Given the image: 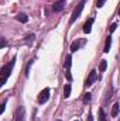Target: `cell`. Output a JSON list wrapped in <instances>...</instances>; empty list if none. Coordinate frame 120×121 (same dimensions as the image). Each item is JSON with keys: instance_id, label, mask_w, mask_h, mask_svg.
<instances>
[{"instance_id": "cell-20", "label": "cell", "mask_w": 120, "mask_h": 121, "mask_svg": "<svg viewBox=\"0 0 120 121\" xmlns=\"http://www.w3.org/2000/svg\"><path fill=\"white\" fill-rule=\"evenodd\" d=\"M6 82H7V78H0V87H1Z\"/></svg>"}, {"instance_id": "cell-24", "label": "cell", "mask_w": 120, "mask_h": 121, "mask_svg": "<svg viewBox=\"0 0 120 121\" xmlns=\"http://www.w3.org/2000/svg\"><path fill=\"white\" fill-rule=\"evenodd\" d=\"M75 121H76V120H75Z\"/></svg>"}, {"instance_id": "cell-3", "label": "cell", "mask_w": 120, "mask_h": 121, "mask_svg": "<svg viewBox=\"0 0 120 121\" xmlns=\"http://www.w3.org/2000/svg\"><path fill=\"white\" fill-rule=\"evenodd\" d=\"M14 121H26V110L23 106H20L16 111V117H14Z\"/></svg>"}, {"instance_id": "cell-18", "label": "cell", "mask_w": 120, "mask_h": 121, "mask_svg": "<svg viewBox=\"0 0 120 121\" xmlns=\"http://www.w3.org/2000/svg\"><path fill=\"white\" fill-rule=\"evenodd\" d=\"M105 3H106V0H96V6L97 7H102Z\"/></svg>"}, {"instance_id": "cell-16", "label": "cell", "mask_w": 120, "mask_h": 121, "mask_svg": "<svg viewBox=\"0 0 120 121\" xmlns=\"http://www.w3.org/2000/svg\"><path fill=\"white\" fill-rule=\"evenodd\" d=\"M83 101H85V103L90 101V93H89V91H88V93H85V96H83Z\"/></svg>"}, {"instance_id": "cell-4", "label": "cell", "mask_w": 120, "mask_h": 121, "mask_svg": "<svg viewBox=\"0 0 120 121\" xmlns=\"http://www.w3.org/2000/svg\"><path fill=\"white\" fill-rule=\"evenodd\" d=\"M48 99H50V89L45 87L44 90H41V93L38 94V101L40 103H45Z\"/></svg>"}, {"instance_id": "cell-19", "label": "cell", "mask_w": 120, "mask_h": 121, "mask_svg": "<svg viewBox=\"0 0 120 121\" xmlns=\"http://www.w3.org/2000/svg\"><path fill=\"white\" fill-rule=\"evenodd\" d=\"M32 41H34V35L31 34V35L27 37V42H28V44H32Z\"/></svg>"}, {"instance_id": "cell-5", "label": "cell", "mask_w": 120, "mask_h": 121, "mask_svg": "<svg viewBox=\"0 0 120 121\" xmlns=\"http://www.w3.org/2000/svg\"><path fill=\"white\" fill-rule=\"evenodd\" d=\"M64 6H65V0H58L52 4V11L55 13H60L61 10H64Z\"/></svg>"}, {"instance_id": "cell-22", "label": "cell", "mask_w": 120, "mask_h": 121, "mask_svg": "<svg viewBox=\"0 0 120 121\" xmlns=\"http://www.w3.org/2000/svg\"><path fill=\"white\" fill-rule=\"evenodd\" d=\"M116 27H117V24H116V23H115V24H112V26H110V32H113V31L116 30Z\"/></svg>"}, {"instance_id": "cell-1", "label": "cell", "mask_w": 120, "mask_h": 121, "mask_svg": "<svg viewBox=\"0 0 120 121\" xmlns=\"http://www.w3.org/2000/svg\"><path fill=\"white\" fill-rule=\"evenodd\" d=\"M85 3H86V0H81L78 4H76V7L74 9V11H72V16H71V20H69V23H74L79 16H81V13H82V10H83V6H85Z\"/></svg>"}, {"instance_id": "cell-2", "label": "cell", "mask_w": 120, "mask_h": 121, "mask_svg": "<svg viewBox=\"0 0 120 121\" xmlns=\"http://www.w3.org/2000/svg\"><path fill=\"white\" fill-rule=\"evenodd\" d=\"M14 60L16 59H13L9 65H4V66L0 69V75H1V78H9V76H10L11 69H13V66H14Z\"/></svg>"}, {"instance_id": "cell-21", "label": "cell", "mask_w": 120, "mask_h": 121, "mask_svg": "<svg viewBox=\"0 0 120 121\" xmlns=\"http://www.w3.org/2000/svg\"><path fill=\"white\" fill-rule=\"evenodd\" d=\"M4 108H6V104H4V103H1V104H0V114L4 111Z\"/></svg>"}, {"instance_id": "cell-17", "label": "cell", "mask_w": 120, "mask_h": 121, "mask_svg": "<svg viewBox=\"0 0 120 121\" xmlns=\"http://www.w3.org/2000/svg\"><path fill=\"white\" fill-rule=\"evenodd\" d=\"M6 45H7V42H6V39L0 37V49H1V48H4Z\"/></svg>"}, {"instance_id": "cell-23", "label": "cell", "mask_w": 120, "mask_h": 121, "mask_svg": "<svg viewBox=\"0 0 120 121\" xmlns=\"http://www.w3.org/2000/svg\"><path fill=\"white\" fill-rule=\"evenodd\" d=\"M66 79H68V80H71V79H72V76H71V73H69V72H66Z\"/></svg>"}, {"instance_id": "cell-8", "label": "cell", "mask_w": 120, "mask_h": 121, "mask_svg": "<svg viewBox=\"0 0 120 121\" xmlns=\"http://www.w3.org/2000/svg\"><path fill=\"white\" fill-rule=\"evenodd\" d=\"M16 20L20 21V23H27V21H28V17H27V14H24V13H18V14L16 16Z\"/></svg>"}, {"instance_id": "cell-11", "label": "cell", "mask_w": 120, "mask_h": 121, "mask_svg": "<svg viewBox=\"0 0 120 121\" xmlns=\"http://www.w3.org/2000/svg\"><path fill=\"white\" fill-rule=\"evenodd\" d=\"M69 94H71V85L66 83L65 87H64V97L66 99V97H69Z\"/></svg>"}, {"instance_id": "cell-10", "label": "cell", "mask_w": 120, "mask_h": 121, "mask_svg": "<svg viewBox=\"0 0 120 121\" xmlns=\"http://www.w3.org/2000/svg\"><path fill=\"white\" fill-rule=\"evenodd\" d=\"M119 103H115L113 104V108H112V117H117V114H119Z\"/></svg>"}, {"instance_id": "cell-7", "label": "cell", "mask_w": 120, "mask_h": 121, "mask_svg": "<svg viewBox=\"0 0 120 121\" xmlns=\"http://www.w3.org/2000/svg\"><path fill=\"white\" fill-rule=\"evenodd\" d=\"M95 79H96V70H92L89 73V76H88V79H86V86L89 87V86H92L93 85V82H95Z\"/></svg>"}, {"instance_id": "cell-9", "label": "cell", "mask_w": 120, "mask_h": 121, "mask_svg": "<svg viewBox=\"0 0 120 121\" xmlns=\"http://www.w3.org/2000/svg\"><path fill=\"white\" fill-rule=\"evenodd\" d=\"M92 24H93V18H89L86 23H85V26H83V31L86 32V34H89L90 30H92Z\"/></svg>"}, {"instance_id": "cell-6", "label": "cell", "mask_w": 120, "mask_h": 121, "mask_svg": "<svg viewBox=\"0 0 120 121\" xmlns=\"http://www.w3.org/2000/svg\"><path fill=\"white\" fill-rule=\"evenodd\" d=\"M85 42H86L85 39H78V41L72 42V44H71V51H72V52L78 51V49H79V48H81V47H82V45H83Z\"/></svg>"}, {"instance_id": "cell-15", "label": "cell", "mask_w": 120, "mask_h": 121, "mask_svg": "<svg viewBox=\"0 0 120 121\" xmlns=\"http://www.w3.org/2000/svg\"><path fill=\"white\" fill-rule=\"evenodd\" d=\"M106 66H107V62H106V60H102L100 65H99V70H100V72H105Z\"/></svg>"}, {"instance_id": "cell-14", "label": "cell", "mask_w": 120, "mask_h": 121, "mask_svg": "<svg viewBox=\"0 0 120 121\" xmlns=\"http://www.w3.org/2000/svg\"><path fill=\"white\" fill-rule=\"evenodd\" d=\"M99 121H106V114H105L103 108L99 110Z\"/></svg>"}, {"instance_id": "cell-12", "label": "cell", "mask_w": 120, "mask_h": 121, "mask_svg": "<svg viewBox=\"0 0 120 121\" xmlns=\"http://www.w3.org/2000/svg\"><path fill=\"white\" fill-rule=\"evenodd\" d=\"M110 45H112V38H110V37H107V39H106V44H105V49H103L106 54L109 52V49H110Z\"/></svg>"}, {"instance_id": "cell-13", "label": "cell", "mask_w": 120, "mask_h": 121, "mask_svg": "<svg viewBox=\"0 0 120 121\" xmlns=\"http://www.w3.org/2000/svg\"><path fill=\"white\" fill-rule=\"evenodd\" d=\"M71 65H72V58H71V55H66V58H65V68H66V70L71 68Z\"/></svg>"}]
</instances>
